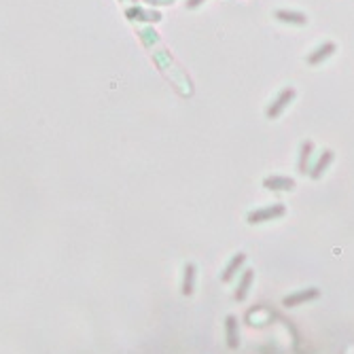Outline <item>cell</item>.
<instances>
[{
    "label": "cell",
    "instance_id": "cell-1",
    "mask_svg": "<svg viewBox=\"0 0 354 354\" xmlns=\"http://www.w3.org/2000/svg\"><path fill=\"white\" fill-rule=\"evenodd\" d=\"M293 98H295V89H293V87L282 89L280 96L276 98V102H272V106L267 109V117H269V119H278V117L282 115V111L286 109L290 102H293Z\"/></svg>",
    "mask_w": 354,
    "mask_h": 354
},
{
    "label": "cell",
    "instance_id": "cell-8",
    "mask_svg": "<svg viewBox=\"0 0 354 354\" xmlns=\"http://www.w3.org/2000/svg\"><path fill=\"white\" fill-rule=\"evenodd\" d=\"M307 297H316V290H312V293H299V295H295V297H286L284 303H286V305H295V303H299V301H303V299H307Z\"/></svg>",
    "mask_w": 354,
    "mask_h": 354
},
{
    "label": "cell",
    "instance_id": "cell-2",
    "mask_svg": "<svg viewBox=\"0 0 354 354\" xmlns=\"http://www.w3.org/2000/svg\"><path fill=\"white\" fill-rule=\"evenodd\" d=\"M286 212V208L282 204H276V206H267V208H261L257 212L248 214V223H263V221H272V219H278Z\"/></svg>",
    "mask_w": 354,
    "mask_h": 354
},
{
    "label": "cell",
    "instance_id": "cell-7",
    "mask_svg": "<svg viewBox=\"0 0 354 354\" xmlns=\"http://www.w3.org/2000/svg\"><path fill=\"white\" fill-rule=\"evenodd\" d=\"M310 153H312V142H303L301 155H299V172L301 174H305V165H307V159H310Z\"/></svg>",
    "mask_w": 354,
    "mask_h": 354
},
{
    "label": "cell",
    "instance_id": "cell-4",
    "mask_svg": "<svg viewBox=\"0 0 354 354\" xmlns=\"http://www.w3.org/2000/svg\"><path fill=\"white\" fill-rule=\"evenodd\" d=\"M276 19H278V22H284V24H295V26H303V24H307V17H305L303 13H297V11H284V9L276 11Z\"/></svg>",
    "mask_w": 354,
    "mask_h": 354
},
{
    "label": "cell",
    "instance_id": "cell-5",
    "mask_svg": "<svg viewBox=\"0 0 354 354\" xmlns=\"http://www.w3.org/2000/svg\"><path fill=\"white\" fill-rule=\"evenodd\" d=\"M333 51H335V43H325V45H320L314 53L307 55V61H310L312 66H316V64H320L322 59H327L329 55H333Z\"/></svg>",
    "mask_w": 354,
    "mask_h": 354
},
{
    "label": "cell",
    "instance_id": "cell-6",
    "mask_svg": "<svg viewBox=\"0 0 354 354\" xmlns=\"http://www.w3.org/2000/svg\"><path fill=\"white\" fill-rule=\"evenodd\" d=\"M333 161V151H325L322 153V157L318 159V163H316V168H314V172H312V178L314 180H318L322 174H325V170L329 168V163Z\"/></svg>",
    "mask_w": 354,
    "mask_h": 354
},
{
    "label": "cell",
    "instance_id": "cell-3",
    "mask_svg": "<svg viewBox=\"0 0 354 354\" xmlns=\"http://www.w3.org/2000/svg\"><path fill=\"white\" fill-rule=\"evenodd\" d=\"M263 187L269 191H290L295 189V180L288 176H269L263 180Z\"/></svg>",
    "mask_w": 354,
    "mask_h": 354
},
{
    "label": "cell",
    "instance_id": "cell-9",
    "mask_svg": "<svg viewBox=\"0 0 354 354\" xmlns=\"http://www.w3.org/2000/svg\"><path fill=\"white\" fill-rule=\"evenodd\" d=\"M236 320L234 318H229L227 320V329H229V346H232V348H236L238 346V342H236Z\"/></svg>",
    "mask_w": 354,
    "mask_h": 354
}]
</instances>
